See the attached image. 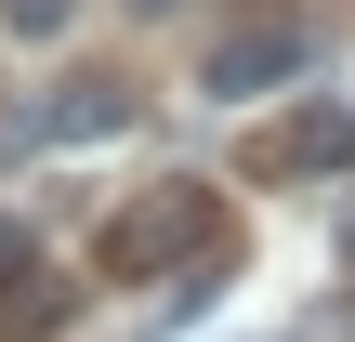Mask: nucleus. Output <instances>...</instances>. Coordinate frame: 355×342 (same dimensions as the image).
I'll return each mask as SVG.
<instances>
[{"label":"nucleus","instance_id":"f257e3e1","mask_svg":"<svg viewBox=\"0 0 355 342\" xmlns=\"http://www.w3.org/2000/svg\"><path fill=\"white\" fill-rule=\"evenodd\" d=\"M211 237H224V198H211V185H145V198L105 224V277H184Z\"/></svg>","mask_w":355,"mask_h":342},{"label":"nucleus","instance_id":"f03ea898","mask_svg":"<svg viewBox=\"0 0 355 342\" xmlns=\"http://www.w3.org/2000/svg\"><path fill=\"white\" fill-rule=\"evenodd\" d=\"M303 53H316V40H303V13H237V26L198 53V92H211V105H250V92L303 79Z\"/></svg>","mask_w":355,"mask_h":342},{"label":"nucleus","instance_id":"7ed1b4c3","mask_svg":"<svg viewBox=\"0 0 355 342\" xmlns=\"http://www.w3.org/2000/svg\"><path fill=\"white\" fill-rule=\"evenodd\" d=\"M26 132H40V145H105V132H132V92H119V79H66Z\"/></svg>","mask_w":355,"mask_h":342},{"label":"nucleus","instance_id":"20e7f679","mask_svg":"<svg viewBox=\"0 0 355 342\" xmlns=\"http://www.w3.org/2000/svg\"><path fill=\"white\" fill-rule=\"evenodd\" d=\"M263 158H277V171H343V158H355V105H329V92H316V105L263 145Z\"/></svg>","mask_w":355,"mask_h":342},{"label":"nucleus","instance_id":"39448f33","mask_svg":"<svg viewBox=\"0 0 355 342\" xmlns=\"http://www.w3.org/2000/svg\"><path fill=\"white\" fill-rule=\"evenodd\" d=\"M53 316H66V290H53L40 264H26V277H0V330H13V342H40Z\"/></svg>","mask_w":355,"mask_h":342},{"label":"nucleus","instance_id":"423d86ee","mask_svg":"<svg viewBox=\"0 0 355 342\" xmlns=\"http://www.w3.org/2000/svg\"><path fill=\"white\" fill-rule=\"evenodd\" d=\"M66 26H79V0H0V40H26V53L66 40Z\"/></svg>","mask_w":355,"mask_h":342},{"label":"nucleus","instance_id":"0eeeda50","mask_svg":"<svg viewBox=\"0 0 355 342\" xmlns=\"http://www.w3.org/2000/svg\"><path fill=\"white\" fill-rule=\"evenodd\" d=\"M26 264H40V237H26V224H0V277H26Z\"/></svg>","mask_w":355,"mask_h":342}]
</instances>
